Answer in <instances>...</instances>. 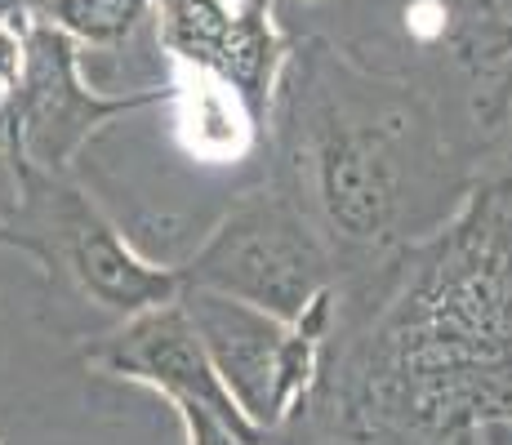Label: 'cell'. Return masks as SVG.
Instances as JSON below:
<instances>
[{"instance_id": "3", "label": "cell", "mask_w": 512, "mask_h": 445, "mask_svg": "<svg viewBox=\"0 0 512 445\" xmlns=\"http://www.w3.org/2000/svg\"><path fill=\"white\" fill-rule=\"evenodd\" d=\"M174 299L187 312V321H192L196 339H201L228 397L236 401V410L263 437L285 428L308 405L321 374H326L339 290H326L321 299H312L294 321H281V316L254 308V303L205 290V285H179Z\"/></svg>"}, {"instance_id": "8", "label": "cell", "mask_w": 512, "mask_h": 445, "mask_svg": "<svg viewBox=\"0 0 512 445\" xmlns=\"http://www.w3.org/2000/svg\"><path fill=\"white\" fill-rule=\"evenodd\" d=\"M85 361L98 365L103 374H116V379H130V383H147L156 388L161 397H170V405L179 401H196L205 410H214L219 419L236 423V428H250L259 432L236 401L228 397V388L219 383L214 374L210 356H205L201 339H196L192 321L179 308V299H165L152 303V308L121 316L112 334L85 348Z\"/></svg>"}, {"instance_id": "9", "label": "cell", "mask_w": 512, "mask_h": 445, "mask_svg": "<svg viewBox=\"0 0 512 445\" xmlns=\"http://www.w3.org/2000/svg\"><path fill=\"white\" fill-rule=\"evenodd\" d=\"M179 98H183L179 130H183V143L192 156H201V161H210V165H232L254 152L263 125L254 121L250 107L223 81H214V76H205V72H187V85Z\"/></svg>"}, {"instance_id": "11", "label": "cell", "mask_w": 512, "mask_h": 445, "mask_svg": "<svg viewBox=\"0 0 512 445\" xmlns=\"http://www.w3.org/2000/svg\"><path fill=\"white\" fill-rule=\"evenodd\" d=\"M472 45L468 54L481 58V76H486V89H481V121H504L512 112V18H495V23L477 27L472 32Z\"/></svg>"}, {"instance_id": "10", "label": "cell", "mask_w": 512, "mask_h": 445, "mask_svg": "<svg viewBox=\"0 0 512 445\" xmlns=\"http://www.w3.org/2000/svg\"><path fill=\"white\" fill-rule=\"evenodd\" d=\"M27 14L58 27L72 45L121 49L139 36L152 0H27Z\"/></svg>"}, {"instance_id": "13", "label": "cell", "mask_w": 512, "mask_h": 445, "mask_svg": "<svg viewBox=\"0 0 512 445\" xmlns=\"http://www.w3.org/2000/svg\"><path fill=\"white\" fill-rule=\"evenodd\" d=\"M472 441H481V445H512V419H490V423H481V428L472 432Z\"/></svg>"}, {"instance_id": "4", "label": "cell", "mask_w": 512, "mask_h": 445, "mask_svg": "<svg viewBox=\"0 0 512 445\" xmlns=\"http://www.w3.org/2000/svg\"><path fill=\"white\" fill-rule=\"evenodd\" d=\"M23 183L14 219L0 223V241L23 245L45 267L76 285L85 299L116 316H134L179 294V272L143 259L134 241L67 178V170L14 165Z\"/></svg>"}, {"instance_id": "2", "label": "cell", "mask_w": 512, "mask_h": 445, "mask_svg": "<svg viewBox=\"0 0 512 445\" xmlns=\"http://www.w3.org/2000/svg\"><path fill=\"white\" fill-rule=\"evenodd\" d=\"M272 112L285 116V161L299 210L334 245L379 254L406 205V116L339 85L334 54H285Z\"/></svg>"}, {"instance_id": "7", "label": "cell", "mask_w": 512, "mask_h": 445, "mask_svg": "<svg viewBox=\"0 0 512 445\" xmlns=\"http://www.w3.org/2000/svg\"><path fill=\"white\" fill-rule=\"evenodd\" d=\"M156 45L187 72L223 81L268 130L285 67V41L272 27V0H152Z\"/></svg>"}, {"instance_id": "1", "label": "cell", "mask_w": 512, "mask_h": 445, "mask_svg": "<svg viewBox=\"0 0 512 445\" xmlns=\"http://www.w3.org/2000/svg\"><path fill=\"white\" fill-rule=\"evenodd\" d=\"M334 397L357 445H468L512 419V174L406 250Z\"/></svg>"}, {"instance_id": "6", "label": "cell", "mask_w": 512, "mask_h": 445, "mask_svg": "<svg viewBox=\"0 0 512 445\" xmlns=\"http://www.w3.org/2000/svg\"><path fill=\"white\" fill-rule=\"evenodd\" d=\"M165 103V89L98 94L81 76V54L58 27L27 18V63L5 103V152L14 165L67 170L112 116Z\"/></svg>"}, {"instance_id": "5", "label": "cell", "mask_w": 512, "mask_h": 445, "mask_svg": "<svg viewBox=\"0 0 512 445\" xmlns=\"http://www.w3.org/2000/svg\"><path fill=\"white\" fill-rule=\"evenodd\" d=\"M179 272V285L232 294L294 321L312 299L334 290V250L285 187L245 192Z\"/></svg>"}, {"instance_id": "12", "label": "cell", "mask_w": 512, "mask_h": 445, "mask_svg": "<svg viewBox=\"0 0 512 445\" xmlns=\"http://www.w3.org/2000/svg\"><path fill=\"white\" fill-rule=\"evenodd\" d=\"M183 419V432H187V445H263L268 437L263 432H250V428H236V423L219 419L214 410L196 401H179L174 405Z\"/></svg>"}, {"instance_id": "14", "label": "cell", "mask_w": 512, "mask_h": 445, "mask_svg": "<svg viewBox=\"0 0 512 445\" xmlns=\"http://www.w3.org/2000/svg\"><path fill=\"white\" fill-rule=\"evenodd\" d=\"M0 18H27V0H0Z\"/></svg>"}]
</instances>
